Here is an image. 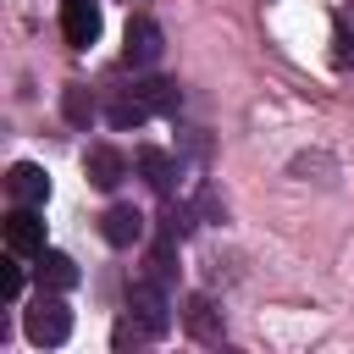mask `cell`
<instances>
[{"instance_id":"5b68a950","label":"cell","mask_w":354,"mask_h":354,"mask_svg":"<svg viewBox=\"0 0 354 354\" xmlns=\"http://www.w3.org/2000/svg\"><path fill=\"white\" fill-rule=\"evenodd\" d=\"M61 33L72 50H88L100 39V6L94 0H61Z\"/></svg>"},{"instance_id":"9a60e30c","label":"cell","mask_w":354,"mask_h":354,"mask_svg":"<svg viewBox=\"0 0 354 354\" xmlns=\"http://www.w3.org/2000/svg\"><path fill=\"white\" fill-rule=\"evenodd\" d=\"M66 116H72V122H88V116H94V105L83 100V88H66Z\"/></svg>"},{"instance_id":"4fadbf2b","label":"cell","mask_w":354,"mask_h":354,"mask_svg":"<svg viewBox=\"0 0 354 354\" xmlns=\"http://www.w3.org/2000/svg\"><path fill=\"white\" fill-rule=\"evenodd\" d=\"M17 293H22V254H17V249H6V260H0V299L11 304Z\"/></svg>"},{"instance_id":"3957f363","label":"cell","mask_w":354,"mask_h":354,"mask_svg":"<svg viewBox=\"0 0 354 354\" xmlns=\"http://www.w3.org/2000/svg\"><path fill=\"white\" fill-rule=\"evenodd\" d=\"M127 310L138 315V326H144V337H166V326H171V315H166V293H160L155 282H133V288H127Z\"/></svg>"},{"instance_id":"8992f818","label":"cell","mask_w":354,"mask_h":354,"mask_svg":"<svg viewBox=\"0 0 354 354\" xmlns=\"http://www.w3.org/2000/svg\"><path fill=\"white\" fill-rule=\"evenodd\" d=\"M6 188H11L17 205H44V199H50V177H44V166H33V160H17V166L6 171Z\"/></svg>"},{"instance_id":"9c48e42d","label":"cell","mask_w":354,"mask_h":354,"mask_svg":"<svg viewBox=\"0 0 354 354\" xmlns=\"http://www.w3.org/2000/svg\"><path fill=\"white\" fill-rule=\"evenodd\" d=\"M77 260L72 254H61V249H44L39 254V288H55V293H66V288H77Z\"/></svg>"},{"instance_id":"277c9868","label":"cell","mask_w":354,"mask_h":354,"mask_svg":"<svg viewBox=\"0 0 354 354\" xmlns=\"http://www.w3.org/2000/svg\"><path fill=\"white\" fill-rule=\"evenodd\" d=\"M160 50H166L160 28H155L149 17H133V22H127V33H122V61H127V66H155V61H160Z\"/></svg>"},{"instance_id":"30bf717a","label":"cell","mask_w":354,"mask_h":354,"mask_svg":"<svg viewBox=\"0 0 354 354\" xmlns=\"http://www.w3.org/2000/svg\"><path fill=\"white\" fill-rule=\"evenodd\" d=\"M133 100L149 111V116H171L177 111V83H166V77H149V83H133Z\"/></svg>"},{"instance_id":"7c38bea8","label":"cell","mask_w":354,"mask_h":354,"mask_svg":"<svg viewBox=\"0 0 354 354\" xmlns=\"http://www.w3.org/2000/svg\"><path fill=\"white\" fill-rule=\"evenodd\" d=\"M138 171H144L149 188H160V194L171 188V160H166L160 149H138Z\"/></svg>"},{"instance_id":"52a82bcc","label":"cell","mask_w":354,"mask_h":354,"mask_svg":"<svg viewBox=\"0 0 354 354\" xmlns=\"http://www.w3.org/2000/svg\"><path fill=\"white\" fill-rule=\"evenodd\" d=\"M100 232H105V243L127 249V243H138V238H144V216H138L133 205H111V210L100 216Z\"/></svg>"},{"instance_id":"7a4b0ae2","label":"cell","mask_w":354,"mask_h":354,"mask_svg":"<svg viewBox=\"0 0 354 354\" xmlns=\"http://www.w3.org/2000/svg\"><path fill=\"white\" fill-rule=\"evenodd\" d=\"M6 249H17L22 260L33 254H44V216H39V205H17L11 216H6Z\"/></svg>"},{"instance_id":"ba28073f","label":"cell","mask_w":354,"mask_h":354,"mask_svg":"<svg viewBox=\"0 0 354 354\" xmlns=\"http://www.w3.org/2000/svg\"><path fill=\"white\" fill-rule=\"evenodd\" d=\"M83 171H88V183H94V188H116V183L127 177V160H122L111 144H94V149L83 155Z\"/></svg>"},{"instance_id":"5bb4252c","label":"cell","mask_w":354,"mask_h":354,"mask_svg":"<svg viewBox=\"0 0 354 354\" xmlns=\"http://www.w3.org/2000/svg\"><path fill=\"white\" fill-rule=\"evenodd\" d=\"M138 122H149V111L133 100V88H127V100H116L111 105V127H138Z\"/></svg>"},{"instance_id":"8fae6325","label":"cell","mask_w":354,"mask_h":354,"mask_svg":"<svg viewBox=\"0 0 354 354\" xmlns=\"http://www.w3.org/2000/svg\"><path fill=\"white\" fill-rule=\"evenodd\" d=\"M183 321H188V332H194V337H205V343H216V337H221V326H216V304H210V299H188Z\"/></svg>"},{"instance_id":"6da1fadb","label":"cell","mask_w":354,"mask_h":354,"mask_svg":"<svg viewBox=\"0 0 354 354\" xmlns=\"http://www.w3.org/2000/svg\"><path fill=\"white\" fill-rule=\"evenodd\" d=\"M22 332H28V343H39V348H61V343L72 337V310H66V299H61L55 288H39L33 304L22 310Z\"/></svg>"}]
</instances>
